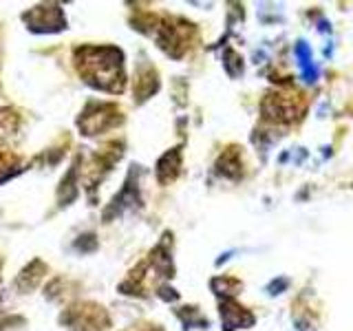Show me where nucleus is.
<instances>
[{"mask_svg":"<svg viewBox=\"0 0 353 331\" xmlns=\"http://www.w3.org/2000/svg\"><path fill=\"white\" fill-rule=\"evenodd\" d=\"M77 66L88 84L104 91H121L124 73H121V53L113 47H95L77 51Z\"/></svg>","mask_w":353,"mask_h":331,"instance_id":"1","label":"nucleus"},{"mask_svg":"<svg viewBox=\"0 0 353 331\" xmlns=\"http://www.w3.org/2000/svg\"><path fill=\"white\" fill-rule=\"evenodd\" d=\"M221 318H223V325H225V331H232V329H239V327H250L254 323V316L248 312L245 307H239V305H223L221 309Z\"/></svg>","mask_w":353,"mask_h":331,"instance_id":"2","label":"nucleus"},{"mask_svg":"<svg viewBox=\"0 0 353 331\" xmlns=\"http://www.w3.org/2000/svg\"><path fill=\"white\" fill-rule=\"evenodd\" d=\"M296 58H298V62H301V69H303L305 80L307 82H316L318 69H316V64L312 60V51H309V47H307L305 42H298L296 44Z\"/></svg>","mask_w":353,"mask_h":331,"instance_id":"3","label":"nucleus"},{"mask_svg":"<svg viewBox=\"0 0 353 331\" xmlns=\"http://www.w3.org/2000/svg\"><path fill=\"white\" fill-rule=\"evenodd\" d=\"M159 181H170L176 177V172H179V152L172 150L168 152L165 157L159 161Z\"/></svg>","mask_w":353,"mask_h":331,"instance_id":"4","label":"nucleus"}]
</instances>
